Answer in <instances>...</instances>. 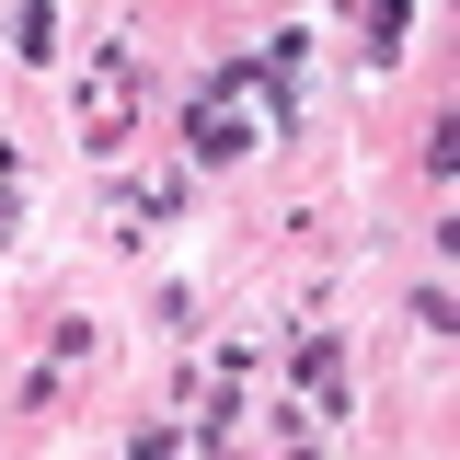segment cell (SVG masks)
<instances>
[{
    "instance_id": "cell-4",
    "label": "cell",
    "mask_w": 460,
    "mask_h": 460,
    "mask_svg": "<svg viewBox=\"0 0 460 460\" xmlns=\"http://www.w3.org/2000/svg\"><path fill=\"white\" fill-rule=\"evenodd\" d=\"M58 47V0H23V58H47Z\"/></svg>"
},
{
    "instance_id": "cell-5",
    "label": "cell",
    "mask_w": 460,
    "mask_h": 460,
    "mask_svg": "<svg viewBox=\"0 0 460 460\" xmlns=\"http://www.w3.org/2000/svg\"><path fill=\"white\" fill-rule=\"evenodd\" d=\"M127 460H172V426H138V449Z\"/></svg>"
},
{
    "instance_id": "cell-2",
    "label": "cell",
    "mask_w": 460,
    "mask_h": 460,
    "mask_svg": "<svg viewBox=\"0 0 460 460\" xmlns=\"http://www.w3.org/2000/svg\"><path fill=\"white\" fill-rule=\"evenodd\" d=\"M311 414H323V426L345 414V357H334V334L299 345V426H311Z\"/></svg>"
},
{
    "instance_id": "cell-3",
    "label": "cell",
    "mask_w": 460,
    "mask_h": 460,
    "mask_svg": "<svg viewBox=\"0 0 460 460\" xmlns=\"http://www.w3.org/2000/svg\"><path fill=\"white\" fill-rule=\"evenodd\" d=\"M414 334H426V345H449V277H426V288H414Z\"/></svg>"
},
{
    "instance_id": "cell-1",
    "label": "cell",
    "mask_w": 460,
    "mask_h": 460,
    "mask_svg": "<svg viewBox=\"0 0 460 460\" xmlns=\"http://www.w3.org/2000/svg\"><path fill=\"white\" fill-rule=\"evenodd\" d=\"M127 115H138V47H93V81H81V138H93L104 162L138 138Z\"/></svg>"
}]
</instances>
